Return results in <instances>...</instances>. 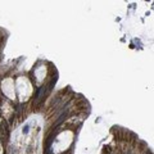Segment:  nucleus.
<instances>
[{"label": "nucleus", "instance_id": "1", "mask_svg": "<svg viewBox=\"0 0 154 154\" xmlns=\"http://www.w3.org/2000/svg\"><path fill=\"white\" fill-rule=\"evenodd\" d=\"M16 91L18 93V98L21 100H26L32 94V86L26 77H19L16 81Z\"/></svg>", "mask_w": 154, "mask_h": 154}, {"label": "nucleus", "instance_id": "2", "mask_svg": "<svg viewBox=\"0 0 154 154\" xmlns=\"http://www.w3.org/2000/svg\"><path fill=\"white\" fill-rule=\"evenodd\" d=\"M72 137H73V135H72V132L69 131H64L62 132L59 136H58V139L55 140V150L60 152V150H64V149H67V146L71 144L72 141Z\"/></svg>", "mask_w": 154, "mask_h": 154}, {"label": "nucleus", "instance_id": "3", "mask_svg": "<svg viewBox=\"0 0 154 154\" xmlns=\"http://www.w3.org/2000/svg\"><path fill=\"white\" fill-rule=\"evenodd\" d=\"M2 90L9 99H16V85L12 79H5L2 82Z\"/></svg>", "mask_w": 154, "mask_h": 154}, {"label": "nucleus", "instance_id": "4", "mask_svg": "<svg viewBox=\"0 0 154 154\" xmlns=\"http://www.w3.org/2000/svg\"><path fill=\"white\" fill-rule=\"evenodd\" d=\"M46 75V68L45 67H38V68H36L35 71V76L37 77V80H42Z\"/></svg>", "mask_w": 154, "mask_h": 154}]
</instances>
